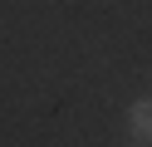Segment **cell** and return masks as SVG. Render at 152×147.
<instances>
[{"mask_svg": "<svg viewBox=\"0 0 152 147\" xmlns=\"http://www.w3.org/2000/svg\"><path fill=\"white\" fill-rule=\"evenodd\" d=\"M128 123H132V137H137V142H152V98H137V103H132Z\"/></svg>", "mask_w": 152, "mask_h": 147, "instance_id": "6da1fadb", "label": "cell"}]
</instances>
